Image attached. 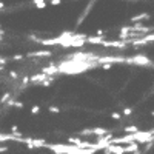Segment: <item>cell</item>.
Wrapping results in <instances>:
<instances>
[{
	"instance_id": "15",
	"label": "cell",
	"mask_w": 154,
	"mask_h": 154,
	"mask_svg": "<svg viewBox=\"0 0 154 154\" xmlns=\"http://www.w3.org/2000/svg\"><path fill=\"white\" fill-rule=\"evenodd\" d=\"M111 117H112L114 120H120V119H122V114L117 112V111H114V112H111Z\"/></svg>"
},
{
	"instance_id": "25",
	"label": "cell",
	"mask_w": 154,
	"mask_h": 154,
	"mask_svg": "<svg viewBox=\"0 0 154 154\" xmlns=\"http://www.w3.org/2000/svg\"><path fill=\"white\" fill-rule=\"evenodd\" d=\"M151 116H152V117H154V109H152V111H151Z\"/></svg>"
},
{
	"instance_id": "13",
	"label": "cell",
	"mask_w": 154,
	"mask_h": 154,
	"mask_svg": "<svg viewBox=\"0 0 154 154\" xmlns=\"http://www.w3.org/2000/svg\"><path fill=\"white\" fill-rule=\"evenodd\" d=\"M31 114H32V116H37V114H40V106H38V105L32 106V108H31Z\"/></svg>"
},
{
	"instance_id": "19",
	"label": "cell",
	"mask_w": 154,
	"mask_h": 154,
	"mask_svg": "<svg viewBox=\"0 0 154 154\" xmlns=\"http://www.w3.org/2000/svg\"><path fill=\"white\" fill-rule=\"evenodd\" d=\"M12 106H16V108H19V109H22L25 105L22 103V102H17V100H14V105H12Z\"/></svg>"
},
{
	"instance_id": "21",
	"label": "cell",
	"mask_w": 154,
	"mask_h": 154,
	"mask_svg": "<svg viewBox=\"0 0 154 154\" xmlns=\"http://www.w3.org/2000/svg\"><path fill=\"white\" fill-rule=\"evenodd\" d=\"M6 151H9V148L6 145H0V152H6Z\"/></svg>"
},
{
	"instance_id": "26",
	"label": "cell",
	"mask_w": 154,
	"mask_h": 154,
	"mask_svg": "<svg viewBox=\"0 0 154 154\" xmlns=\"http://www.w3.org/2000/svg\"><path fill=\"white\" fill-rule=\"evenodd\" d=\"M128 2H131V0H128Z\"/></svg>"
},
{
	"instance_id": "18",
	"label": "cell",
	"mask_w": 154,
	"mask_h": 154,
	"mask_svg": "<svg viewBox=\"0 0 154 154\" xmlns=\"http://www.w3.org/2000/svg\"><path fill=\"white\" fill-rule=\"evenodd\" d=\"M25 59V56H22V54H16V56H12V60L14 62H17V60H23Z\"/></svg>"
},
{
	"instance_id": "4",
	"label": "cell",
	"mask_w": 154,
	"mask_h": 154,
	"mask_svg": "<svg viewBox=\"0 0 154 154\" xmlns=\"http://www.w3.org/2000/svg\"><path fill=\"white\" fill-rule=\"evenodd\" d=\"M106 37H102V35H89L86 37V43H91V45H102V42L105 40Z\"/></svg>"
},
{
	"instance_id": "16",
	"label": "cell",
	"mask_w": 154,
	"mask_h": 154,
	"mask_svg": "<svg viewBox=\"0 0 154 154\" xmlns=\"http://www.w3.org/2000/svg\"><path fill=\"white\" fill-rule=\"evenodd\" d=\"M9 77H11L12 80H17L19 79V72L17 71H9Z\"/></svg>"
},
{
	"instance_id": "2",
	"label": "cell",
	"mask_w": 154,
	"mask_h": 154,
	"mask_svg": "<svg viewBox=\"0 0 154 154\" xmlns=\"http://www.w3.org/2000/svg\"><path fill=\"white\" fill-rule=\"evenodd\" d=\"M130 63H134V65H139V66H148L151 62H149V59L145 57V56H136V57L131 59Z\"/></svg>"
},
{
	"instance_id": "1",
	"label": "cell",
	"mask_w": 154,
	"mask_h": 154,
	"mask_svg": "<svg viewBox=\"0 0 154 154\" xmlns=\"http://www.w3.org/2000/svg\"><path fill=\"white\" fill-rule=\"evenodd\" d=\"M105 152H114V154H125L123 152V146H120L119 143H112L109 142L106 146H105Z\"/></svg>"
},
{
	"instance_id": "14",
	"label": "cell",
	"mask_w": 154,
	"mask_h": 154,
	"mask_svg": "<svg viewBox=\"0 0 154 154\" xmlns=\"http://www.w3.org/2000/svg\"><path fill=\"white\" fill-rule=\"evenodd\" d=\"M48 111L51 114H59L60 112V108H57V106H48Z\"/></svg>"
},
{
	"instance_id": "11",
	"label": "cell",
	"mask_w": 154,
	"mask_h": 154,
	"mask_svg": "<svg viewBox=\"0 0 154 154\" xmlns=\"http://www.w3.org/2000/svg\"><path fill=\"white\" fill-rule=\"evenodd\" d=\"M11 97H12V96H11V93H5V94H3L2 97H0V105H5L6 102H8V100L11 99Z\"/></svg>"
},
{
	"instance_id": "22",
	"label": "cell",
	"mask_w": 154,
	"mask_h": 154,
	"mask_svg": "<svg viewBox=\"0 0 154 154\" xmlns=\"http://www.w3.org/2000/svg\"><path fill=\"white\" fill-rule=\"evenodd\" d=\"M16 131H19V126L17 125H12L11 126V133H16Z\"/></svg>"
},
{
	"instance_id": "10",
	"label": "cell",
	"mask_w": 154,
	"mask_h": 154,
	"mask_svg": "<svg viewBox=\"0 0 154 154\" xmlns=\"http://www.w3.org/2000/svg\"><path fill=\"white\" fill-rule=\"evenodd\" d=\"M68 142H69V143H72V145L80 146V143H82V139H80V137H69V139H68Z\"/></svg>"
},
{
	"instance_id": "23",
	"label": "cell",
	"mask_w": 154,
	"mask_h": 154,
	"mask_svg": "<svg viewBox=\"0 0 154 154\" xmlns=\"http://www.w3.org/2000/svg\"><path fill=\"white\" fill-rule=\"evenodd\" d=\"M5 63H8L6 59H5V57H0V65H5Z\"/></svg>"
},
{
	"instance_id": "20",
	"label": "cell",
	"mask_w": 154,
	"mask_h": 154,
	"mask_svg": "<svg viewBox=\"0 0 154 154\" xmlns=\"http://www.w3.org/2000/svg\"><path fill=\"white\" fill-rule=\"evenodd\" d=\"M62 3V0H49V5H53V6H57Z\"/></svg>"
},
{
	"instance_id": "3",
	"label": "cell",
	"mask_w": 154,
	"mask_h": 154,
	"mask_svg": "<svg viewBox=\"0 0 154 154\" xmlns=\"http://www.w3.org/2000/svg\"><path fill=\"white\" fill-rule=\"evenodd\" d=\"M46 77H48V74H45V72L42 71L40 74H32V75L29 77V82H31L32 85H38L43 79H46Z\"/></svg>"
},
{
	"instance_id": "8",
	"label": "cell",
	"mask_w": 154,
	"mask_h": 154,
	"mask_svg": "<svg viewBox=\"0 0 154 154\" xmlns=\"http://www.w3.org/2000/svg\"><path fill=\"white\" fill-rule=\"evenodd\" d=\"M32 3H34L38 9H45L46 5H48V3H46V0H32Z\"/></svg>"
},
{
	"instance_id": "27",
	"label": "cell",
	"mask_w": 154,
	"mask_h": 154,
	"mask_svg": "<svg viewBox=\"0 0 154 154\" xmlns=\"http://www.w3.org/2000/svg\"><path fill=\"white\" fill-rule=\"evenodd\" d=\"M0 26H2V25H0Z\"/></svg>"
},
{
	"instance_id": "17",
	"label": "cell",
	"mask_w": 154,
	"mask_h": 154,
	"mask_svg": "<svg viewBox=\"0 0 154 154\" xmlns=\"http://www.w3.org/2000/svg\"><path fill=\"white\" fill-rule=\"evenodd\" d=\"M102 68H103L105 71H108V69L112 68V63H111V62H109V63H103V65H102Z\"/></svg>"
},
{
	"instance_id": "24",
	"label": "cell",
	"mask_w": 154,
	"mask_h": 154,
	"mask_svg": "<svg viewBox=\"0 0 154 154\" xmlns=\"http://www.w3.org/2000/svg\"><path fill=\"white\" fill-rule=\"evenodd\" d=\"M3 8H5V3L2 2V0H0V9H3Z\"/></svg>"
},
{
	"instance_id": "12",
	"label": "cell",
	"mask_w": 154,
	"mask_h": 154,
	"mask_svg": "<svg viewBox=\"0 0 154 154\" xmlns=\"http://www.w3.org/2000/svg\"><path fill=\"white\" fill-rule=\"evenodd\" d=\"M133 111H134L133 108H130V106H126V108H123L122 114H123V116H131V114H133Z\"/></svg>"
},
{
	"instance_id": "7",
	"label": "cell",
	"mask_w": 154,
	"mask_h": 154,
	"mask_svg": "<svg viewBox=\"0 0 154 154\" xmlns=\"http://www.w3.org/2000/svg\"><path fill=\"white\" fill-rule=\"evenodd\" d=\"M91 131H93V136H96V137L105 136V134H108V133H109L108 130H105V128H99V126H97V128H93Z\"/></svg>"
},
{
	"instance_id": "5",
	"label": "cell",
	"mask_w": 154,
	"mask_h": 154,
	"mask_svg": "<svg viewBox=\"0 0 154 154\" xmlns=\"http://www.w3.org/2000/svg\"><path fill=\"white\" fill-rule=\"evenodd\" d=\"M51 54V51L49 49H46V51H34V53H29L28 54V57H49Z\"/></svg>"
},
{
	"instance_id": "6",
	"label": "cell",
	"mask_w": 154,
	"mask_h": 154,
	"mask_svg": "<svg viewBox=\"0 0 154 154\" xmlns=\"http://www.w3.org/2000/svg\"><path fill=\"white\" fill-rule=\"evenodd\" d=\"M146 19H149V14H148V12H142V14H139V16L131 17V22L137 23V22H142V20H146Z\"/></svg>"
},
{
	"instance_id": "9",
	"label": "cell",
	"mask_w": 154,
	"mask_h": 154,
	"mask_svg": "<svg viewBox=\"0 0 154 154\" xmlns=\"http://www.w3.org/2000/svg\"><path fill=\"white\" fill-rule=\"evenodd\" d=\"M139 131V126L137 125H130V126H125L123 128V133H137Z\"/></svg>"
}]
</instances>
